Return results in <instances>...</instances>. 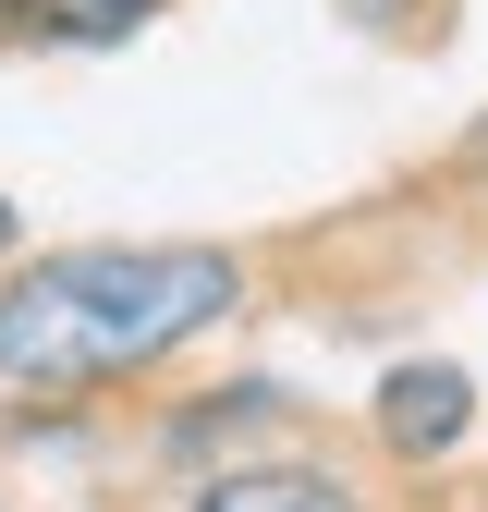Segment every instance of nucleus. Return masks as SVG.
Segmentation results:
<instances>
[{"mask_svg": "<svg viewBox=\"0 0 488 512\" xmlns=\"http://www.w3.org/2000/svg\"><path fill=\"white\" fill-rule=\"evenodd\" d=\"M318 512H354V500H342V488H330V500H318Z\"/></svg>", "mask_w": 488, "mask_h": 512, "instance_id": "nucleus-4", "label": "nucleus"}, {"mask_svg": "<svg viewBox=\"0 0 488 512\" xmlns=\"http://www.w3.org/2000/svg\"><path fill=\"white\" fill-rule=\"evenodd\" d=\"M0 244H13V208H0Z\"/></svg>", "mask_w": 488, "mask_h": 512, "instance_id": "nucleus-5", "label": "nucleus"}, {"mask_svg": "<svg viewBox=\"0 0 488 512\" xmlns=\"http://www.w3.org/2000/svg\"><path fill=\"white\" fill-rule=\"evenodd\" d=\"M220 305H232V256H208V244L49 256L0 293V378L13 391H86V378H122L171 342H196Z\"/></svg>", "mask_w": 488, "mask_h": 512, "instance_id": "nucleus-1", "label": "nucleus"}, {"mask_svg": "<svg viewBox=\"0 0 488 512\" xmlns=\"http://www.w3.org/2000/svg\"><path fill=\"white\" fill-rule=\"evenodd\" d=\"M464 415H476V391H464L452 366H403L391 391H379V439H391V452H452Z\"/></svg>", "mask_w": 488, "mask_h": 512, "instance_id": "nucleus-2", "label": "nucleus"}, {"mask_svg": "<svg viewBox=\"0 0 488 512\" xmlns=\"http://www.w3.org/2000/svg\"><path fill=\"white\" fill-rule=\"evenodd\" d=\"M147 13H159V0H49V25H61V37H135Z\"/></svg>", "mask_w": 488, "mask_h": 512, "instance_id": "nucleus-3", "label": "nucleus"}]
</instances>
